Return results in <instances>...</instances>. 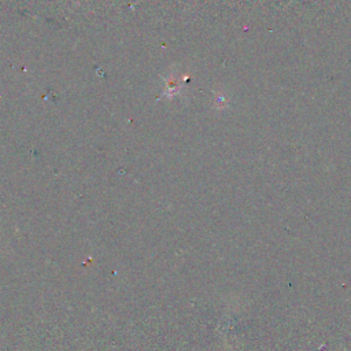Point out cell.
<instances>
[{
    "label": "cell",
    "instance_id": "cell-1",
    "mask_svg": "<svg viewBox=\"0 0 351 351\" xmlns=\"http://www.w3.org/2000/svg\"><path fill=\"white\" fill-rule=\"evenodd\" d=\"M181 88L180 77L175 76V74H169V76L165 78V90H163L162 96H166V98H173L179 90Z\"/></svg>",
    "mask_w": 351,
    "mask_h": 351
}]
</instances>
